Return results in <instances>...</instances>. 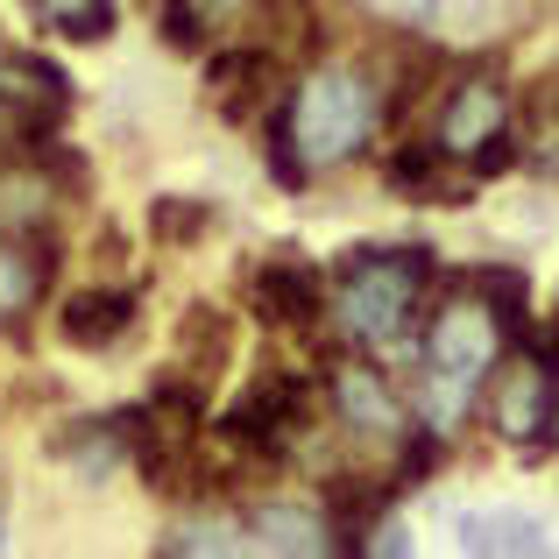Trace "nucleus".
<instances>
[{
	"label": "nucleus",
	"instance_id": "f257e3e1",
	"mask_svg": "<svg viewBox=\"0 0 559 559\" xmlns=\"http://www.w3.org/2000/svg\"><path fill=\"white\" fill-rule=\"evenodd\" d=\"M524 270L510 262H481V270L453 276L432 305H425V326H418V361L432 376L461 382V390H481L489 369L524 341Z\"/></svg>",
	"mask_w": 559,
	"mask_h": 559
},
{
	"label": "nucleus",
	"instance_id": "f03ea898",
	"mask_svg": "<svg viewBox=\"0 0 559 559\" xmlns=\"http://www.w3.org/2000/svg\"><path fill=\"white\" fill-rule=\"evenodd\" d=\"M425 290H432V248H355L326 284V355L418 347L425 305H432Z\"/></svg>",
	"mask_w": 559,
	"mask_h": 559
},
{
	"label": "nucleus",
	"instance_id": "7ed1b4c3",
	"mask_svg": "<svg viewBox=\"0 0 559 559\" xmlns=\"http://www.w3.org/2000/svg\"><path fill=\"white\" fill-rule=\"evenodd\" d=\"M382 114H390V85H382V64H361V57H326L312 64L298 85H290L284 107V142L305 156V170H341L355 156H369Z\"/></svg>",
	"mask_w": 559,
	"mask_h": 559
},
{
	"label": "nucleus",
	"instance_id": "20e7f679",
	"mask_svg": "<svg viewBox=\"0 0 559 559\" xmlns=\"http://www.w3.org/2000/svg\"><path fill=\"white\" fill-rule=\"evenodd\" d=\"M425 135H432L461 170H475V178H503L510 164H524V142H518V85H510L496 64L447 71V79H439L432 128H425Z\"/></svg>",
	"mask_w": 559,
	"mask_h": 559
},
{
	"label": "nucleus",
	"instance_id": "39448f33",
	"mask_svg": "<svg viewBox=\"0 0 559 559\" xmlns=\"http://www.w3.org/2000/svg\"><path fill=\"white\" fill-rule=\"evenodd\" d=\"M319 396H326L333 425L347 432V447H355L361 461H382L396 475V453H404V439L418 432V418H411V396L376 369V355L333 347L326 376H319Z\"/></svg>",
	"mask_w": 559,
	"mask_h": 559
},
{
	"label": "nucleus",
	"instance_id": "423d86ee",
	"mask_svg": "<svg viewBox=\"0 0 559 559\" xmlns=\"http://www.w3.org/2000/svg\"><path fill=\"white\" fill-rule=\"evenodd\" d=\"M481 425L518 453H538V447L559 439V361L532 333H524L489 369V382H481Z\"/></svg>",
	"mask_w": 559,
	"mask_h": 559
},
{
	"label": "nucleus",
	"instance_id": "0eeeda50",
	"mask_svg": "<svg viewBox=\"0 0 559 559\" xmlns=\"http://www.w3.org/2000/svg\"><path fill=\"white\" fill-rule=\"evenodd\" d=\"M64 178L85 185L79 156L57 150H14L0 156V241L8 248H50L64 227Z\"/></svg>",
	"mask_w": 559,
	"mask_h": 559
},
{
	"label": "nucleus",
	"instance_id": "6e6552de",
	"mask_svg": "<svg viewBox=\"0 0 559 559\" xmlns=\"http://www.w3.org/2000/svg\"><path fill=\"white\" fill-rule=\"evenodd\" d=\"M71 114V79L28 50H0V156L50 150V135Z\"/></svg>",
	"mask_w": 559,
	"mask_h": 559
},
{
	"label": "nucleus",
	"instance_id": "1a4fd4ad",
	"mask_svg": "<svg viewBox=\"0 0 559 559\" xmlns=\"http://www.w3.org/2000/svg\"><path fill=\"white\" fill-rule=\"evenodd\" d=\"M248 312L276 333H319L326 319V276L298 255V248H270V255L248 270Z\"/></svg>",
	"mask_w": 559,
	"mask_h": 559
},
{
	"label": "nucleus",
	"instance_id": "9d476101",
	"mask_svg": "<svg viewBox=\"0 0 559 559\" xmlns=\"http://www.w3.org/2000/svg\"><path fill=\"white\" fill-rule=\"evenodd\" d=\"M135 333V290L121 284H85L57 305V341L79 347V355H107Z\"/></svg>",
	"mask_w": 559,
	"mask_h": 559
},
{
	"label": "nucleus",
	"instance_id": "9b49d317",
	"mask_svg": "<svg viewBox=\"0 0 559 559\" xmlns=\"http://www.w3.org/2000/svg\"><path fill=\"white\" fill-rule=\"evenodd\" d=\"M248 538H255L262 552H284V559L341 552V524H333V510H319V503H255L248 510Z\"/></svg>",
	"mask_w": 559,
	"mask_h": 559
},
{
	"label": "nucleus",
	"instance_id": "f8f14e48",
	"mask_svg": "<svg viewBox=\"0 0 559 559\" xmlns=\"http://www.w3.org/2000/svg\"><path fill=\"white\" fill-rule=\"evenodd\" d=\"M382 178H390V191H404V199H418V205H467L475 170H461L432 135H418V142H396L390 150Z\"/></svg>",
	"mask_w": 559,
	"mask_h": 559
},
{
	"label": "nucleus",
	"instance_id": "ddd939ff",
	"mask_svg": "<svg viewBox=\"0 0 559 559\" xmlns=\"http://www.w3.org/2000/svg\"><path fill=\"white\" fill-rule=\"evenodd\" d=\"M50 461H64L85 489H99L107 475H121L128 439H121V425H114V418H71V425H57V432H50Z\"/></svg>",
	"mask_w": 559,
	"mask_h": 559
},
{
	"label": "nucleus",
	"instance_id": "4468645a",
	"mask_svg": "<svg viewBox=\"0 0 559 559\" xmlns=\"http://www.w3.org/2000/svg\"><path fill=\"white\" fill-rule=\"evenodd\" d=\"M248 546H255L248 538V510H227V503H199L164 532V552H178V559H234Z\"/></svg>",
	"mask_w": 559,
	"mask_h": 559
},
{
	"label": "nucleus",
	"instance_id": "2eb2a0df",
	"mask_svg": "<svg viewBox=\"0 0 559 559\" xmlns=\"http://www.w3.org/2000/svg\"><path fill=\"white\" fill-rule=\"evenodd\" d=\"M170 347H178V369H191V376L213 382V376L234 361V319L219 312V305H185Z\"/></svg>",
	"mask_w": 559,
	"mask_h": 559
},
{
	"label": "nucleus",
	"instance_id": "dca6fc26",
	"mask_svg": "<svg viewBox=\"0 0 559 559\" xmlns=\"http://www.w3.org/2000/svg\"><path fill=\"white\" fill-rule=\"evenodd\" d=\"M453 546L461 552H538L546 524L524 518V510H461L453 518Z\"/></svg>",
	"mask_w": 559,
	"mask_h": 559
},
{
	"label": "nucleus",
	"instance_id": "f3484780",
	"mask_svg": "<svg viewBox=\"0 0 559 559\" xmlns=\"http://www.w3.org/2000/svg\"><path fill=\"white\" fill-rule=\"evenodd\" d=\"M50 290V248H8L0 241V326H22Z\"/></svg>",
	"mask_w": 559,
	"mask_h": 559
},
{
	"label": "nucleus",
	"instance_id": "a211bd4d",
	"mask_svg": "<svg viewBox=\"0 0 559 559\" xmlns=\"http://www.w3.org/2000/svg\"><path fill=\"white\" fill-rule=\"evenodd\" d=\"M22 8H28L36 28H50V36H64V43H107L114 22H121L114 0H22Z\"/></svg>",
	"mask_w": 559,
	"mask_h": 559
},
{
	"label": "nucleus",
	"instance_id": "6ab92c4d",
	"mask_svg": "<svg viewBox=\"0 0 559 559\" xmlns=\"http://www.w3.org/2000/svg\"><path fill=\"white\" fill-rule=\"evenodd\" d=\"M205 227H213V205H205V199H156V205H150V234H156L164 248L205 241Z\"/></svg>",
	"mask_w": 559,
	"mask_h": 559
},
{
	"label": "nucleus",
	"instance_id": "aec40b11",
	"mask_svg": "<svg viewBox=\"0 0 559 559\" xmlns=\"http://www.w3.org/2000/svg\"><path fill=\"white\" fill-rule=\"evenodd\" d=\"M150 22H156V43L178 50V57H199L205 50V28H213L191 0H150Z\"/></svg>",
	"mask_w": 559,
	"mask_h": 559
},
{
	"label": "nucleus",
	"instance_id": "412c9836",
	"mask_svg": "<svg viewBox=\"0 0 559 559\" xmlns=\"http://www.w3.org/2000/svg\"><path fill=\"white\" fill-rule=\"evenodd\" d=\"M191 8H199L205 22H234V14H248L255 0H191Z\"/></svg>",
	"mask_w": 559,
	"mask_h": 559
}]
</instances>
